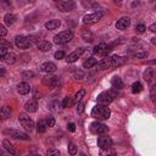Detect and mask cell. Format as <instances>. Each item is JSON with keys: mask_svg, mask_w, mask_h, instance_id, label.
<instances>
[{"mask_svg": "<svg viewBox=\"0 0 156 156\" xmlns=\"http://www.w3.org/2000/svg\"><path fill=\"white\" fill-rule=\"evenodd\" d=\"M0 46H6V48H11L12 46V44L9 41V40H6V39H4V37H0Z\"/></svg>", "mask_w": 156, "mask_h": 156, "instance_id": "cell-41", "label": "cell"}, {"mask_svg": "<svg viewBox=\"0 0 156 156\" xmlns=\"http://www.w3.org/2000/svg\"><path fill=\"white\" fill-rule=\"evenodd\" d=\"M17 91L21 94V95H27L29 91H30V85L26 82H22L17 85Z\"/></svg>", "mask_w": 156, "mask_h": 156, "instance_id": "cell-19", "label": "cell"}, {"mask_svg": "<svg viewBox=\"0 0 156 156\" xmlns=\"http://www.w3.org/2000/svg\"><path fill=\"white\" fill-rule=\"evenodd\" d=\"M41 82H43V84H44V85H46V87H50V88H56V87L58 85V83H60V79H58V77H56V76L48 74V76L43 77Z\"/></svg>", "mask_w": 156, "mask_h": 156, "instance_id": "cell-8", "label": "cell"}, {"mask_svg": "<svg viewBox=\"0 0 156 156\" xmlns=\"http://www.w3.org/2000/svg\"><path fill=\"white\" fill-rule=\"evenodd\" d=\"M56 7L62 12H69V11L74 10L76 4L73 0H60L56 2Z\"/></svg>", "mask_w": 156, "mask_h": 156, "instance_id": "cell-7", "label": "cell"}, {"mask_svg": "<svg viewBox=\"0 0 156 156\" xmlns=\"http://www.w3.org/2000/svg\"><path fill=\"white\" fill-rule=\"evenodd\" d=\"M54 56H55L56 60H62V58H65V52L62 50H60V51H56Z\"/></svg>", "mask_w": 156, "mask_h": 156, "instance_id": "cell-44", "label": "cell"}, {"mask_svg": "<svg viewBox=\"0 0 156 156\" xmlns=\"http://www.w3.org/2000/svg\"><path fill=\"white\" fill-rule=\"evenodd\" d=\"M145 29H146V27H145L143 23H139V24H136V26H135V30H136L138 33H144V32H145Z\"/></svg>", "mask_w": 156, "mask_h": 156, "instance_id": "cell-42", "label": "cell"}, {"mask_svg": "<svg viewBox=\"0 0 156 156\" xmlns=\"http://www.w3.org/2000/svg\"><path fill=\"white\" fill-rule=\"evenodd\" d=\"M15 44L17 48L20 49H28L29 48V43H28V39L26 35H16L15 38Z\"/></svg>", "mask_w": 156, "mask_h": 156, "instance_id": "cell-11", "label": "cell"}, {"mask_svg": "<svg viewBox=\"0 0 156 156\" xmlns=\"http://www.w3.org/2000/svg\"><path fill=\"white\" fill-rule=\"evenodd\" d=\"M104 13L101 11H98V12H93V13H88L83 17V23L84 24H94L96 22H99L101 18H102Z\"/></svg>", "mask_w": 156, "mask_h": 156, "instance_id": "cell-5", "label": "cell"}, {"mask_svg": "<svg viewBox=\"0 0 156 156\" xmlns=\"http://www.w3.org/2000/svg\"><path fill=\"white\" fill-rule=\"evenodd\" d=\"M111 84H112V88H115V89H121V88L123 87L122 79H121L118 76H115V77L111 79Z\"/></svg>", "mask_w": 156, "mask_h": 156, "instance_id": "cell-27", "label": "cell"}, {"mask_svg": "<svg viewBox=\"0 0 156 156\" xmlns=\"http://www.w3.org/2000/svg\"><path fill=\"white\" fill-rule=\"evenodd\" d=\"M27 1H28V2H30V4H33V2H35L37 0H27Z\"/></svg>", "mask_w": 156, "mask_h": 156, "instance_id": "cell-52", "label": "cell"}, {"mask_svg": "<svg viewBox=\"0 0 156 156\" xmlns=\"http://www.w3.org/2000/svg\"><path fill=\"white\" fill-rule=\"evenodd\" d=\"M52 1H55V2H57V1H60V0H52Z\"/></svg>", "mask_w": 156, "mask_h": 156, "instance_id": "cell-54", "label": "cell"}, {"mask_svg": "<svg viewBox=\"0 0 156 156\" xmlns=\"http://www.w3.org/2000/svg\"><path fill=\"white\" fill-rule=\"evenodd\" d=\"M149 56V52L147 51H138L134 54V57L135 58H146Z\"/></svg>", "mask_w": 156, "mask_h": 156, "instance_id": "cell-36", "label": "cell"}, {"mask_svg": "<svg viewBox=\"0 0 156 156\" xmlns=\"http://www.w3.org/2000/svg\"><path fill=\"white\" fill-rule=\"evenodd\" d=\"M95 66H98L99 69H108V68H111V67H112V60H111V56H106V57H104L101 61L96 62Z\"/></svg>", "mask_w": 156, "mask_h": 156, "instance_id": "cell-14", "label": "cell"}, {"mask_svg": "<svg viewBox=\"0 0 156 156\" xmlns=\"http://www.w3.org/2000/svg\"><path fill=\"white\" fill-rule=\"evenodd\" d=\"M68 152L71 155H76L77 154V146L73 144V143H69L68 144Z\"/></svg>", "mask_w": 156, "mask_h": 156, "instance_id": "cell-39", "label": "cell"}, {"mask_svg": "<svg viewBox=\"0 0 156 156\" xmlns=\"http://www.w3.org/2000/svg\"><path fill=\"white\" fill-rule=\"evenodd\" d=\"M37 46H38V49H39L40 51L46 52V51H49V50L51 49V43H49V41H46V40H41V41L38 43Z\"/></svg>", "mask_w": 156, "mask_h": 156, "instance_id": "cell-23", "label": "cell"}, {"mask_svg": "<svg viewBox=\"0 0 156 156\" xmlns=\"http://www.w3.org/2000/svg\"><path fill=\"white\" fill-rule=\"evenodd\" d=\"M98 146L101 149H110L112 146V139L110 136H99L98 138Z\"/></svg>", "mask_w": 156, "mask_h": 156, "instance_id": "cell-13", "label": "cell"}, {"mask_svg": "<svg viewBox=\"0 0 156 156\" xmlns=\"http://www.w3.org/2000/svg\"><path fill=\"white\" fill-rule=\"evenodd\" d=\"M2 146H4V147H5L10 154H12V155H17V150L13 147V145H12L9 140H6V139H5V140L2 141Z\"/></svg>", "mask_w": 156, "mask_h": 156, "instance_id": "cell-26", "label": "cell"}, {"mask_svg": "<svg viewBox=\"0 0 156 156\" xmlns=\"http://www.w3.org/2000/svg\"><path fill=\"white\" fill-rule=\"evenodd\" d=\"M111 116V110L107 107V106H104V105H95L91 110V117H94L95 119L98 121H105V119H108Z\"/></svg>", "mask_w": 156, "mask_h": 156, "instance_id": "cell-1", "label": "cell"}, {"mask_svg": "<svg viewBox=\"0 0 156 156\" xmlns=\"http://www.w3.org/2000/svg\"><path fill=\"white\" fill-rule=\"evenodd\" d=\"M96 62H98V60L95 57H89L88 60H85L83 62V67L84 68H91V67H94L96 65Z\"/></svg>", "mask_w": 156, "mask_h": 156, "instance_id": "cell-28", "label": "cell"}, {"mask_svg": "<svg viewBox=\"0 0 156 156\" xmlns=\"http://www.w3.org/2000/svg\"><path fill=\"white\" fill-rule=\"evenodd\" d=\"M151 43L155 45V44H156V38H152V39H151Z\"/></svg>", "mask_w": 156, "mask_h": 156, "instance_id": "cell-51", "label": "cell"}, {"mask_svg": "<svg viewBox=\"0 0 156 156\" xmlns=\"http://www.w3.org/2000/svg\"><path fill=\"white\" fill-rule=\"evenodd\" d=\"M0 2H1L5 7H10V6H11V1H10V0H0Z\"/></svg>", "mask_w": 156, "mask_h": 156, "instance_id": "cell-48", "label": "cell"}, {"mask_svg": "<svg viewBox=\"0 0 156 156\" xmlns=\"http://www.w3.org/2000/svg\"><path fill=\"white\" fill-rule=\"evenodd\" d=\"M67 128H68L69 132H74V130H76V126H74V123H68V124H67Z\"/></svg>", "mask_w": 156, "mask_h": 156, "instance_id": "cell-49", "label": "cell"}, {"mask_svg": "<svg viewBox=\"0 0 156 156\" xmlns=\"http://www.w3.org/2000/svg\"><path fill=\"white\" fill-rule=\"evenodd\" d=\"M84 52V48H78L77 50H74L73 52H71L67 57H66V61H67V63H73V62H76L79 57H80V55Z\"/></svg>", "mask_w": 156, "mask_h": 156, "instance_id": "cell-12", "label": "cell"}, {"mask_svg": "<svg viewBox=\"0 0 156 156\" xmlns=\"http://www.w3.org/2000/svg\"><path fill=\"white\" fill-rule=\"evenodd\" d=\"M18 121H20V123L22 124V127H24V129L26 130H33V128H34V122H33V119L28 116V115H26V113H20L18 115Z\"/></svg>", "mask_w": 156, "mask_h": 156, "instance_id": "cell-6", "label": "cell"}, {"mask_svg": "<svg viewBox=\"0 0 156 156\" xmlns=\"http://www.w3.org/2000/svg\"><path fill=\"white\" fill-rule=\"evenodd\" d=\"M82 38H83L84 41H87V43H91V41L94 40L93 33H91L90 30H88V29H83V30H82Z\"/></svg>", "mask_w": 156, "mask_h": 156, "instance_id": "cell-25", "label": "cell"}, {"mask_svg": "<svg viewBox=\"0 0 156 156\" xmlns=\"http://www.w3.org/2000/svg\"><path fill=\"white\" fill-rule=\"evenodd\" d=\"M4 134H9L10 136H12L15 139H20V140H28L29 139V135L27 133H23V132H20V130H15V129H5Z\"/></svg>", "mask_w": 156, "mask_h": 156, "instance_id": "cell-9", "label": "cell"}, {"mask_svg": "<svg viewBox=\"0 0 156 156\" xmlns=\"http://www.w3.org/2000/svg\"><path fill=\"white\" fill-rule=\"evenodd\" d=\"M151 1H154V0H151Z\"/></svg>", "mask_w": 156, "mask_h": 156, "instance_id": "cell-56", "label": "cell"}, {"mask_svg": "<svg viewBox=\"0 0 156 156\" xmlns=\"http://www.w3.org/2000/svg\"><path fill=\"white\" fill-rule=\"evenodd\" d=\"M2 154H4V151H2L1 149H0V155H2Z\"/></svg>", "mask_w": 156, "mask_h": 156, "instance_id": "cell-53", "label": "cell"}, {"mask_svg": "<svg viewBox=\"0 0 156 156\" xmlns=\"http://www.w3.org/2000/svg\"><path fill=\"white\" fill-rule=\"evenodd\" d=\"M46 155L48 156H58L60 155V150H57V149H49L46 151Z\"/></svg>", "mask_w": 156, "mask_h": 156, "instance_id": "cell-40", "label": "cell"}, {"mask_svg": "<svg viewBox=\"0 0 156 156\" xmlns=\"http://www.w3.org/2000/svg\"><path fill=\"white\" fill-rule=\"evenodd\" d=\"M73 104H74L73 98L66 96V98L63 99V101H62V107H63V108H69V107H72V106H73Z\"/></svg>", "mask_w": 156, "mask_h": 156, "instance_id": "cell-31", "label": "cell"}, {"mask_svg": "<svg viewBox=\"0 0 156 156\" xmlns=\"http://www.w3.org/2000/svg\"><path fill=\"white\" fill-rule=\"evenodd\" d=\"M111 60H112V67H119L127 62V57H123L119 55H112Z\"/></svg>", "mask_w": 156, "mask_h": 156, "instance_id": "cell-15", "label": "cell"}, {"mask_svg": "<svg viewBox=\"0 0 156 156\" xmlns=\"http://www.w3.org/2000/svg\"><path fill=\"white\" fill-rule=\"evenodd\" d=\"M16 18H17L16 15H13V13H6L4 16V22H5L6 26H12L16 22Z\"/></svg>", "mask_w": 156, "mask_h": 156, "instance_id": "cell-24", "label": "cell"}, {"mask_svg": "<svg viewBox=\"0 0 156 156\" xmlns=\"http://www.w3.org/2000/svg\"><path fill=\"white\" fill-rule=\"evenodd\" d=\"M111 50H112V49H111V45H107V44H105V43H100V44H98V45L94 48L93 52L105 56V55H107V52L111 51Z\"/></svg>", "mask_w": 156, "mask_h": 156, "instance_id": "cell-10", "label": "cell"}, {"mask_svg": "<svg viewBox=\"0 0 156 156\" xmlns=\"http://www.w3.org/2000/svg\"><path fill=\"white\" fill-rule=\"evenodd\" d=\"M89 128H90V132L93 134H96V135H104V134H106L108 132V127L105 126L104 123L99 122V121L93 122Z\"/></svg>", "mask_w": 156, "mask_h": 156, "instance_id": "cell-4", "label": "cell"}, {"mask_svg": "<svg viewBox=\"0 0 156 156\" xmlns=\"http://www.w3.org/2000/svg\"><path fill=\"white\" fill-rule=\"evenodd\" d=\"M149 29H150L151 32H156V24H155V23H152V24L150 26V28H149Z\"/></svg>", "mask_w": 156, "mask_h": 156, "instance_id": "cell-50", "label": "cell"}, {"mask_svg": "<svg viewBox=\"0 0 156 156\" xmlns=\"http://www.w3.org/2000/svg\"><path fill=\"white\" fill-rule=\"evenodd\" d=\"M129 24H130V18H129V17H122V18H119V20L116 22V28L123 30V29L128 28Z\"/></svg>", "mask_w": 156, "mask_h": 156, "instance_id": "cell-16", "label": "cell"}, {"mask_svg": "<svg viewBox=\"0 0 156 156\" xmlns=\"http://www.w3.org/2000/svg\"><path fill=\"white\" fill-rule=\"evenodd\" d=\"M72 39H73V33H72V30L67 29V30H62L58 34H56L54 37V43L58 44V45H62V44L69 43Z\"/></svg>", "mask_w": 156, "mask_h": 156, "instance_id": "cell-3", "label": "cell"}, {"mask_svg": "<svg viewBox=\"0 0 156 156\" xmlns=\"http://www.w3.org/2000/svg\"><path fill=\"white\" fill-rule=\"evenodd\" d=\"M113 1H121V0H113Z\"/></svg>", "mask_w": 156, "mask_h": 156, "instance_id": "cell-55", "label": "cell"}, {"mask_svg": "<svg viewBox=\"0 0 156 156\" xmlns=\"http://www.w3.org/2000/svg\"><path fill=\"white\" fill-rule=\"evenodd\" d=\"M61 26V21L60 20H50L45 23V28L49 29V30H54V29H57L58 27Z\"/></svg>", "mask_w": 156, "mask_h": 156, "instance_id": "cell-20", "label": "cell"}, {"mask_svg": "<svg viewBox=\"0 0 156 156\" xmlns=\"http://www.w3.org/2000/svg\"><path fill=\"white\" fill-rule=\"evenodd\" d=\"M116 96H117V93H116L115 88L111 89V90H107V91H102L98 95V104L107 106L116 99Z\"/></svg>", "mask_w": 156, "mask_h": 156, "instance_id": "cell-2", "label": "cell"}, {"mask_svg": "<svg viewBox=\"0 0 156 156\" xmlns=\"http://www.w3.org/2000/svg\"><path fill=\"white\" fill-rule=\"evenodd\" d=\"M12 113V110L9 107V106H4L0 108V119H6L11 116Z\"/></svg>", "mask_w": 156, "mask_h": 156, "instance_id": "cell-22", "label": "cell"}, {"mask_svg": "<svg viewBox=\"0 0 156 156\" xmlns=\"http://www.w3.org/2000/svg\"><path fill=\"white\" fill-rule=\"evenodd\" d=\"M77 113H82L83 111H84V102H82V101H78V105H77Z\"/></svg>", "mask_w": 156, "mask_h": 156, "instance_id": "cell-45", "label": "cell"}, {"mask_svg": "<svg viewBox=\"0 0 156 156\" xmlns=\"http://www.w3.org/2000/svg\"><path fill=\"white\" fill-rule=\"evenodd\" d=\"M34 77V73L32 72V71H24L23 73H22V78L23 79H30V78H33Z\"/></svg>", "mask_w": 156, "mask_h": 156, "instance_id": "cell-38", "label": "cell"}, {"mask_svg": "<svg viewBox=\"0 0 156 156\" xmlns=\"http://www.w3.org/2000/svg\"><path fill=\"white\" fill-rule=\"evenodd\" d=\"M7 49L9 48H6V46H0V60H4L5 55L7 54Z\"/></svg>", "mask_w": 156, "mask_h": 156, "instance_id": "cell-43", "label": "cell"}, {"mask_svg": "<svg viewBox=\"0 0 156 156\" xmlns=\"http://www.w3.org/2000/svg\"><path fill=\"white\" fill-rule=\"evenodd\" d=\"M56 68L57 67H56V65L54 62H45V63H43L40 66V69L43 72H46V73H52V72L56 71Z\"/></svg>", "mask_w": 156, "mask_h": 156, "instance_id": "cell-17", "label": "cell"}, {"mask_svg": "<svg viewBox=\"0 0 156 156\" xmlns=\"http://www.w3.org/2000/svg\"><path fill=\"white\" fill-rule=\"evenodd\" d=\"M27 39H28L29 46H33V45H38V43H39V38H38L37 35H27Z\"/></svg>", "mask_w": 156, "mask_h": 156, "instance_id": "cell-34", "label": "cell"}, {"mask_svg": "<svg viewBox=\"0 0 156 156\" xmlns=\"http://www.w3.org/2000/svg\"><path fill=\"white\" fill-rule=\"evenodd\" d=\"M141 90H143V85H141L139 82H134V83L132 84V91H133L134 94L140 93Z\"/></svg>", "mask_w": 156, "mask_h": 156, "instance_id": "cell-35", "label": "cell"}, {"mask_svg": "<svg viewBox=\"0 0 156 156\" xmlns=\"http://www.w3.org/2000/svg\"><path fill=\"white\" fill-rule=\"evenodd\" d=\"M6 34H7V29H6V27L2 26V24H0V37H5Z\"/></svg>", "mask_w": 156, "mask_h": 156, "instance_id": "cell-47", "label": "cell"}, {"mask_svg": "<svg viewBox=\"0 0 156 156\" xmlns=\"http://www.w3.org/2000/svg\"><path fill=\"white\" fill-rule=\"evenodd\" d=\"M85 95V90L84 89H80V90H78L76 94H74V96H73V101L74 102H78V101H80L82 100V98Z\"/></svg>", "mask_w": 156, "mask_h": 156, "instance_id": "cell-33", "label": "cell"}, {"mask_svg": "<svg viewBox=\"0 0 156 156\" xmlns=\"http://www.w3.org/2000/svg\"><path fill=\"white\" fill-rule=\"evenodd\" d=\"M155 93H156V84H152L151 85V93H150V96H151L152 101H155Z\"/></svg>", "mask_w": 156, "mask_h": 156, "instance_id": "cell-46", "label": "cell"}, {"mask_svg": "<svg viewBox=\"0 0 156 156\" xmlns=\"http://www.w3.org/2000/svg\"><path fill=\"white\" fill-rule=\"evenodd\" d=\"M72 76H73L74 79H77V80H82V79L84 78V72L80 71V69H78V68H76V69L72 71Z\"/></svg>", "mask_w": 156, "mask_h": 156, "instance_id": "cell-32", "label": "cell"}, {"mask_svg": "<svg viewBox=\"0 0 156 156\" xmlns=\"http://www.w3.org/2000/svg\"><path fill=\"white\" fill-rule=\"evenodd\" d=\"M45 123H46V126L50 128V127H54L55 126V118L52 117V116H48L46 118H45Z\"/></svg>", "mask_w": 156, "mask_h": 156, "instance_id": "cell-37", "label": "cell"}, {"mask_svg": "<svg viewBox=\"0 0 156 156\" xmlns=\"http://www.w3.org/2000/svg\"><path fill=\"white\" fill-rule=\"evenodd\" d=\"M152 78H154V69L152 68H146V71L144 72V79L147 83H151Z\"/></svg>", "mask_w": 156, "mask_h": 156, "instance_id": "cell-30", "label": "cell"}, {"mask_svg": "<svg viewBox=\"0 0 156 156\" xmlns=\"http://www.w3.org/2000/svg\"><path fill=\"white\" fill-rule=\"evenodd\" d=\"M46 128H48V126L45 123V119H39L38 123H37V132L38 133H44L46 130Z\"/></svg>", "mask_w": 156, "mask_h": 156, "instance_id": "cell-29", "label": "cell"}, {"mask_svg": "<svg viewBox=\"0 0 156 156\" xmlns=\"http://www.w3.org/2000/svg\"><path fill=\"white\" fill-rule=\"evenodd\" d=\"M16 60H17V56H16L15 52H7V54L5 55V57H4L2 61H4L6 65H12V63L16 62Z\"/></svg>", "mask_w": 156, "mask_h": 156, "instance_id": "cell-21", "label": "cell"}, {"mask_svg": "<svg viewBox=\"0 0 156 156\" xmlns=\"http://www.w3.org/2000/svg\"><path fill=\"white\" fill-rule=\"evenodd\" d=\"M37 108H38V104H37V101L33 100V99L29 100V101H27V102L24 104V110H26L27 112H29V113L35 112Z\"/></svg>", "mask_w": 156, "mask_h": 156, "instance_id": "cell-18", "label": "cell"}]
</instances>
